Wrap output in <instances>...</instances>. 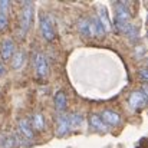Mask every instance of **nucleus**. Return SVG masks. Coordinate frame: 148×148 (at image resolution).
I'll list each match as a JSON object with an SVG mask.
<instances>
[{
	"mask_svg": "<svg viewBox=\"0 0 148 148\" xmlns=\"http://www.w3.org/2000/svg\"><path fill=\"white\" fill-rule=\"evenodd\" d=\"M114 9H115V16H114V27L116 32L119 33H124L127 26L131 23L130 19H131V13H130V9L128 6L124 3V1H116L114 4Z\"/></svg>",
	"mask_w": 148,
	"mask_h": 148,
	"instance_id": "f257e3e1",
	"label": "nucleus"
},
{
	"mask_svg": "<svg viewBox=\"0 0 148 148\" xmlns=\"http://www.w3.org/2000/svg\"><path fill=\"white\" fill-rule=\"evenodd\" d=\"M33 13H35V4L32 1H23L20 9V17H19V26H20V36H25L33 22Z\"/></svg>",
	"mask_w": 148,
	"mask_h": 148,
	"instance_id": "f03ea898",
	"label": "nucleus"
},
{
	"mask_svg": "<svg viewBox=\"0 0 148 148\" xmlns=\"http://www.w3.org/2000/svg\"><path fill=\"white\" fill-rule=\"evenodd\" d=\"M17 130H19V135L17 140L19 143H22L23 145H29L33 140H35V131L30 127V122L27 118H20L17 121Z\"/></svg>",
	"mask_w": 148,
	"mask_h": 148,
	"instance_id": "7ed1b4c3",
	"label": "nucleus"
},
{
	"mask_svg": "<svg viewBox=\"0 0 148 148\" xmlns=\"http://www.w3.org/2000/svg\"><path fill=\"white\" fill-rule=\"evenodd\" d=\"M33 65H35V71H36L38 78L45 79L49 75V60H48L45 53L36 50L33 53Z\"/></svg>",
	"mask_w": 148,
	"mask_h": 148,
	"instance_id": "20e7f679",
	"label": "nucleus"
},
{
	"mask_svg": "<svg viewBox=\"0 0 148 148\" xmlns=\"http://www.w3.org/2000/svg\"><path fill=\"white\" fill-rule=\"evenodd\" d=\"M39 26H40V32H42V36H43L45 40H48V42L55 40L56 32H55V26H53V22H52L49 14H45V13L40 14Z\"/></svg>",
	"mask_w": 148,
	"mask_h": 148,
	"instance_id": "39448f33",
	"label": "nucleus"
},
{
	"mask_svg": "<svg viewBox=\"0 0 148 148\" xmlns=\"http://www.w3.org/2000/svg\"><path fill=\"white\" fill-rule=\"evenodd\" d=\"M128 103L134 111H141L145 106V103H147V88H145V85L143 86V91L131 92V95L128 98Z\"/></svg>",
	"mask_w": 148,
	"mask_h": 148,
	"instance_id": "423d86ee",
	"label": "nucleus"
},
{
	"mask_svg": "<svg viewBox=\"0 0 148 148\" xmlns=\"http://www.w3.org/2000/svg\"><path fill=\"white\" fill-rule=\"evenodd\" d=\"M71 131V124H69V114H60L56 119V135L63 137Z\"/></svg>",
	"mask_w": 148,
	"mask_h": 148,
	"instance_id": "0eeeda50",
	"label": "nucleus"
},
{
	"mask_svg": "<svg viewBox=\"0 0 148 148\" xmlns=\"http://www.w3.org/2000/svg\"><path fill=\"white\" fill-rule=\"evenodd\" d=\"M99 116L106 127H118L121 124V116L111 109H103Z\"/></svg>",
	"mask_w": 148,
	"mask_h": 148,
	"instance_id": "6e6552de",
	"label": "nucleus"
},
{
	"mask_svg": "<svg viewBox=\"0 0 148 148\" xmlns=\"http://www.w3.org/2000/svg\"><path fill=\"white\" fill-rule=\"evenodd\" d=\"M16 52V45L13 39H4L1 42V48H0V56L3 60H10L12 56Z\"/></svg>",
	"mask_w": 148,
	"mask_h": 148,
	"instance_id": "1a4fd4ad",
	"label": "nucleus"
},
{
	"mask_svg": "<svg viewBox=\"0 0 148 148\" xmlns=\"http://www.w3.org/2000/svg\"><path fill=\"white\" fill-rule=\"evenodd\" d=\"M78 30L84 38H94V29H92L91 17H81L78 20Z\"/></svg>",
	"mask_w": 148,
	"mask_h": 148,
	"instance_id": "9d476101",
	"label": "nucleus"
},
{
	"mask_svg": "<svg viewBox=\"0 0 148 148\" xmlns=\"http://www.w3.org/2000/svg\"><path fill=\"white\" fill-rule=\"evenodd\" d=\"M29 122H30V127H32V130H33V131L43 132V131L46 130L45 116H43V114H40V112H35V114L30 116Z\"/></svg>",
	"mask_w": 148,
	"mask_h": 148,
	"instance_id": "9b49d317",
	"label": "nucleus"
},
{
	"mask_svg": "<svg viewBox=\"0 0 148 148\" xmlns=\"http://www.w3.org/2000/svg\"><path fill=\"white\" fill-rule=\"evenodd\" d=\"M53 103H55V109H56L58 112H60V114L65 112V109H66V106H68V99H66V94H65L62 89L55 94Z\"/></svg>",
	"mask_w": 148,
	"mask_h": 148,
	"instance_id": "f8f14e48",
	"label": "nucleus"
},
{
	"mask_svg": "<svg viewBox=\"0 0 148 148\" xmlns=\"http://www.w3.org/2000/svg\"><path fill=\"white\" fill-rule=\"evenodd\" d=\"M26 63V53L23 50H17L14 52V55L12 56V68L14 71H20Z\"/></svg>",
	"mask_w": 148,
	"mask_h": 148,
	"instance_id": "ddd939ff",
	"label": "nucleus"
},
{
	"mask_svg": "<svg viewBox=\"0 0 148 148\" xmlns=\"http://www.w3.org/2000/svg\"><path fill=\"white\" fill-rule=\"evenodd\" d=\"M89 125H91L95 131H98V132H106V131H108V127L103 124V121L101 119V116H99L98 114L89 115Z\"/></svg>",
	"mask_w": 148,
	"mask_h": 148,
	"instance_id": "4468645a",
	"label": "nucleus"
},
{
	"mask_svg": "<svg viewBox=\"0 0 148 148\" xmlns=\"http://www.w3.org/2000/svg\"><path fill=\"white\" fill-rule=\"evenodd\" d=\"M17 144H19L17 135H14V134L1 135V141H0V147L1 148H16Z\"/></svg>",
	"mask_w": 148,
	"mask_h": 148,
	"instance_id": "2eb2a0df",
	"label": "nucleus"
},
{
	"mask_svg": "<svg viewBox=\"0 0 148 148\" xmlns=\"http://www.w3.org/2000/svg\"><path fill=\"white\" fill-rule=\"evenodd\" d=\"M91 23H92V29H94V38H103L106 35L105 27L102 26V23L99 22V19L97 16L91 17Z\"/></svg>",
	"mask_w": 148,
	"mask_h": 148,
	"instance_id": "dca6fc26",
	"label": "nucleus"
},
{
	"mask_svg": "<svg viewBox=\"0 0 148 148\" xmlns=\"http://www.w3.org/2000/svg\"><path fill=\"white\" fill-rule=\"evenodd\" d=\"M69 124L71 130H78L84 125V115L81 112H72L69 114Z\"/></svg>",
	"mask_w": 148,
	"mask_h": 148,
	"instance_id": "f3484780",
	"label": "nucleus"
},
{
	"mask_svg": "<svg viewBox=\"0 0 148 148\" xmlns=\"http://www.w3.org/2000/svg\"><path fill=\"white\" fill-rule=\"evenodd\" d=\"M97 17L99 19V22L102 23V26L105 27L106 33L111 32V20H109V16H108L105 7H99V12H98V16H97Z\"/></svg>",
	"mask_w": 148,
	"mask_h": 148,
	"instance_id": "a211bd4d",
	"label": "nucleus"
},
{
	"mask_svg": "<svg viewBox=\"0 0 148 148\" xmlns=\"http://www.w3.org/2000/svg\"><path fill=\"white\" fill-rule=\"evenodd\" d=\"M10 1H7V0H3V1H0V13H4V14H7V12L10 10Z\"/></svg>",
	"mask_w": 148,
	"mask_h": 148,
	"instance_id": "6ab92c4d",
	"label": "nucleus"
},
{
	"mask_svg": "<svg viewBox=\"0 0 148 148\" xmlns=\"http://www.w3.org/2000/svg\"><path fill=\"white\" fill-rule=\"evenodd\" d=\"M7 23H9V17H7V14L0 13V30H3V29L7 26Z\"/></svg>",
	"mask_w": 148,
	"mask_h": 148,
	"instance_id": "aec40b11",
	"label": "nucleus"
},
{
	"mask_svg": "<svg viewBox=\"0 0 148 148\" xmlns=\"http://www.w3.org/2000/svg\"><path fill=\"white\" fill-rule=\"evenodd\" d=\"M140 79H141V82H143V85H145L147 84V69L145 68H143V69H140Z\"/></svg>",
	"mask_w": 148,
	"mask_h": 148,
	"instance_id": "412c9836",
	"label": "nucleus"
},
{
	"mask_svg": "<svg viewBox=\"0 0 148 148\" xmlns=\"http://www.w3.org/2000/svg\"><path fill=\"white\" fill-rule=\"evenodd\" d=\"M6 72H7V69H6L4 63H3V62H0V78H3V76L6 75Z\"/></svg>",
	"mask_w": 148,
	"mask_h": 148,
	"instance_id": "4be33fe9",
	"label": "nucleus"
}]
</instances>
